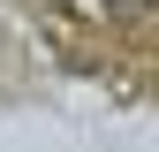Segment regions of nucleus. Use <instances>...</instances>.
<instances>
[{
	"mask_svg": "<svg viewBox=\"0 0 159 152\" xmlns=\"http://www.w3.org/2000/svg\"><path fill=\"white\" fill-rule=\"evenodd\" d=\"M76 23H144L159 0H61Z\"/></svg>",
	"mask_w": 159,
	"mask_h": 152,
	"instance_id": "f257e3e1",
	"label": "nucleus"
}]
</instances>
